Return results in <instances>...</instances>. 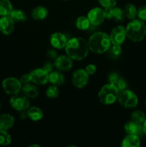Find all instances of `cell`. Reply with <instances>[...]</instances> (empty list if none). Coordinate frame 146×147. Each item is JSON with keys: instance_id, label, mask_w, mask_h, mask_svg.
<instances>
[{"instance_id": "obj_1", "label": "cell", "mask_w": 146, "mask_h": 147, "mask_svg": "<svg viewBox=\"0 0 146 147\" xmlns=\"http://www.w3.org/2000/svg\"><path fill=\"white\" fill-rule=\"evenodd\" d=\"M67 55L74 60H82L85 58L89 53L88 42L82 37H72L67 41L65 46Z\"/></svg>"}, {"instance_id": "obj_2", "label": "cell", "mask_w": 146, "mask_h": 147, "mask_svg": "<svg viewBox=\"0 0 146 147\" xmlns=\"http://www.w3.org/2000/svg\"><path fill=\"white\" fill-rule=\"evenodd\" d=\"M87 42L90 50L97 54L105 53L111 45L110 36L102 32H98L92 34Z\"/></svg>"}, {"instance_id": "obj_3", "label": "cell", "mask_w": 146, "mask_h": 147, "mask_svg": "<svg viewBox=\"0 0 146 147\" xmlns=\"http://www.w3.org/2000/svg\"><path fill=\"white\" fill-rule=\"evenodd\" d=\"M126 35L133 42H140L146 36V25L140 20H132L125 27Z\"/></svg>"}, {"instance_id": "obj_4", "label": "cell", "mask_w": 146, "mask_h": 147, "mask_svg": "<svg viewBox=\"0 0 146 147\" xmlns=\"http://www.w3.org/2000/svg\"><path fill=\"white\" fill-rule=\"evenodd\" d=\"M120 91L113 84L109 83L102 87L98 93V98L102 104L110 105L118 99Z\"/></svg>"}, {"instance_id": "obj_5", "label": "cell", "mask_w": 146, "mask_h": 147, "mask_svg": "<svg viewBox=\"0 0 146 147\" xmlns=\"http://www.w3.org/2000/svg\"><path fill=\"white\" fill-rule=\"evenodd\" d=\"M118 101L125 109H134L138 103V98L135 93L130 90H125L120 92Z\"/></svg>"}, {"instance_id": "obj_6", "label": "cell", "mask_w": 146, "mask_h": 147, "mask_svg": "<svg viewBox=\"0 0 146 147\" xmlns=\"http://www.w3.org/2000/svg\"><path fill=\"white\" fill-rule=\"evenodd\" d=\"M1 86L4 91L9 95L17 94L22 88L20 80L14 77L7 78L4 79L2 81Z\"/></svg>"}, {"instance_id": "obj_7", "label": "cell", "mask_w": 146, "mask_h": 147, "mask_svg": "<svg viewBox=\"0 0 146 147\" xmlns=\"http://www.w3.org/2000/svg\"><path fill=\"white\" fill-rule=\"evenodd\" d=\"M9 103L12 109L19 111L27 110L30 105L28 97L25 95H21L19 93L12 95L9 100Z\"/></svg>"}, {"instance_id": "obj_8", "label": "cell", "mask_w": 146, "mask_h": 147, "mask_svg": "<svg viewBox=\"0 0 146 147\" xmlns=\"http://www.w3.org/2000/svg\"><path fill=\"white\" fill-rule=\"evenodd\" d=\"M89 81V75L84 69L75 70L72 75V84L78 88L85 87Z\"/></svg>"}, {"instance_id": "obj_9", "label": "cell", "mask_w": 146, "mask_h": 147, "mask_svg": "<svg viewBox=\"0 0 146 147\" xmlns=\"http://www.w3.org/2000/svg\"><path fill=\"white\" fill-rule=\"evenodd\" d=\"M126 30L123 26H117L112 30L110 34V39L111 43L113 45H121L125 40Z\"/></svg>"}, {"instance_id": "obj_10", "label": "cell", "mask_w": 146, "mask_h": 147, "mask_svg": "<svg viewBox=\"0 0 146 147\" xmlns=\"http://www.w3.org/2000/svg\"><path fill=\"white\" fill-rule=\"evenodd\" d=\"M87 18L92 25H100L105 19L104 10L100 7H94L90 9L87 14Z\"/></svg>"}, {"instance_id": "obj_11", "label": "cell", "mask_w": 146, "mask_h": 147, "mask_svg": "<svg viewBox=\"0 0 146 147\" xmlns=\"http://www.w3.org/2000/svg\"><path fill=\"white\" fill-rule=\"evenodd\" d=\"M73 60L68 55L57 56L54 61V67L61 72H67L72 69Z\"/></svg>"}, {"instance_id": "obj_12", "label": "cell", "mask_w": 146, "mask_h": 147, "mask_svg": "<svg viewBox=\"0 0 146 147\" xmlns=\"http://www.w3.org/2000/svg\"><path fill=\"white\" fill-rule=\"evenodd\" d=\"M31 82L37 85H44L49 81V73L42 68L35 69L30 73Z\"/></svg>"}, {"instance_id": "obj_13", "label": "cell", "mask_w": 146, "mask_h": 147, "mask_svg": "<svg viewBox=\"0 0 146 147\" xmlns=\"http://www.w3.org/2000/svg\"><path fill=\"white\" fill-rule=\"evenodd\" d=\"M14 22L9 16H2L0 18V32L5 35L11 34L14 30Z\"/></svg>"}, {"instance_id": "obj_14", "label": "cell", "mask_w": 146, "mask_h": 147, "mask_svg": "<svg viewBox=\"0 0 146 147\" xmlns=\"http://www.w3.org/2000/svg\"><path fill=\"white\" fill-rule=\"evenodd\" d=\"M67 38L61 32H54L50 37V43L54 48H64L67 43Z\"/></svg>"}, {"instance_id": "obj_15", "label": "cell", "mask_w": 146, "mask_h": 147, "mask_svg": "<svg viewBox=\"0 0 146 147\" xmlns=\"http://www.w3.org/2000/svg\"><path fill=\"white\" fill-rule=\"evenodd\" d=\"M125 131L127 134L137 135L139 136L143 133V124L131 121L125 125Z\"/></svg>"}, {"instance_id": "obj_16", "label": "cell", "mask_w": 146, "mask_h": 147, "mask_svg": "<svg viewBox=\"0 0 146 147\" xmlns=\"http://www.w3.org/2000/svg\"><path fill=\"white\" fill-rule=\"evenodd\" d=\"M14 124V119L11 115L4 113L0 115V130L7 131Z\"/></svg>"}, {"instance_id": "obj_17", "label": "cell", "mask_w": 146, "mask_h": 147, "mask_svg": "<svg viewBox=\"0 0 146 147\" xmlns=\"http://www.w3.org/2000/svg\"><path fill=\"white\" fill-rule=\"evenodd\" d=\"M49 82L54 86H62L64 83V76L60 70L52 71L49 74Z\"/></svg>"}, {"instance_id": "obj_18", "label": "cell", "mask_w": 146, "mask_h": 147, "mask_svg": "<svg viewBox=\"0 0 146 147\" xmlns=\"http://www.w3.org/2000/svg\"><path fill=\"white\" fill-rule=\"evenodd\" d=\"M140 145V138L137 135L128 134L122 142L123 147H138Z\"/></svg>"}, {"instance_id": "obj_19", "label": "cell", "mask_w": 146, "mask_h": 147, "mask_svg": "<svg viewBox=\"0 0 146 147\" xmlns=\"http://www.w3.org/2000/svg\"><path fill=\"white\" fill-rule=\"evenodd\" d=\"M48 15V10L46 7L39 6L35 7L31 13V16L35 20H43Z\"/></svg>"}, {"instance_id": "obj_20", "label": "cell", "mask_w": 146, "mask_h": 147, "mask_svg": "<svg viewBox=\"0 0 146 147\" xmlns=\"http://www.w3.org/2000/svg\"><path fill=\"white\" fill-rule=\"evenodd\" d=\"M27 116L31 120L34 121H40L42 119L43 117V112L40 108L36 107V106H32L27 109Z\"/></svg>"}, {"instance_id": "obj_21", "label": "cell", "mask_w": 146, "mask_h": 147, "mask_svg": "<svg viewBox=\"0 0 146 147\" xmlns=\"http://www.w3.org/2000/svg\"><path fill=\"white\" fill-rule=\"evenodd\" d=\"M22 91L24 94L28 98H36L39 94V90L36 86L30 83H27L24 84L22 87Z\"/></svg>"}, {"instance_id": "obj_22", "label": "cell", "mask_w": 146, "mask_h": 147, "mask_svg": "<svg viewBox=\"0 0 146 147\" xmlns=\"http://www.w3.org/2000/svg\"><path fill=\"white\" fill-rule=\"evenodd\" d=\"M13 10L12 4L9 0H0V16H8Z\"/></svg>"}, {"instance_id": "obj_23", "label": "cell", "mask_w": 146, "mask_h": 147, "mask_svg": "<svg viewBox=\"0 0 146 147\" xmlns=\"http://www.w3.org/2000/svg\"><path fill=\"white\" fill-rule=\"evenodd\" d=\"M9 16L12 19L14 22H23L27 20V15H26L25 13L21 10L18 9H13V10L11 11Z\"/></svg>"}, {"instance_id": "obj_24", "label": "cell", "mask_w": 146, "mask_h": 147, "mask_svg": "<svg viewBox=\"0 0 146 147\" xmlns=\"http://www.w3.org/2000/svg\"><path fill=\"white\" fill-rule=\"evenodd\" d=\"M124 11L125 14V17H127L129 20H132L135 19L136 16H137V9H136L135 6L134 4L128 3L125 7Z\"/></svg>"}, {"instance_id": "obj_25", "label": "cell", "mask_w": 146, "mask_h": 147, "mask_svg": "<svg viewBox=\"0 0 146 147\" xmlns=\"http://www.w3.org/2000/svg\"><path fill=\"white\" fill-rule=\"evenodd\" d=\"M90 22L87 17L81 16L77 19L76 21V27L80 30H86L89 29L90 26Z\"/></svg>"}, {"instance_id": "obj_26", "label": "cell", "mask_w": 146, "mask_h": 147, "mask_svg": "<svg viewBox=\"0 0 146 147\" xmlns=\"http://www.w3.org/2000/svg\"><path fill=\"white\" fill-rule=\"evenodd\" d=\"M125 14L124 9L120 7H113V18L115 19L117 22H122L124 21Z\"/></svg>"}, {"instance_id": "obj_27", "label": "cell", "mask_w": 146, "mask_h": 147, "mask_svg": "<svg viewBox=\"0 0 146 147\" xmlns=\"http://www.w3.org/2000/svg\"><path fill=\"white\" fill-rule=\"evenodd\" d=\"M145 118L146 116L145 115V113L143 111L139 110L135 111L131 114L132 121H133L136 122L137 123H140V124H143Z\"/></svg>"}, {"instance_id": "obj_28", "label": "cell", "mask_w": 146, "mask_h": 147, "mask_svg": "<svg viewBox=\"0 0 146 147\" xmlns=\"http://www.w3.org/2000/svg\"><path fill=\"white\" fill-rule=\"evenodd\" d=\"M11 137L9 134L5 130H0V145L8 146L11 144Z\"/></svg>"}, {"instance_id": "obj_29", "label": "cell", "mask_w": 146, "mask_h": 147, "mask_svg": "<svg viewBox=\"0 0 146 147\" xmlns=\"http://www.w3.org/2000/svg\"><path fill=\"white\" fill-rule=\"evenodd\" d=\"M46 95L50 98H55L58 97L60 95V90L57 86L52 85L47 88V91H46Z\"/></svg>"}, {"instance_id": "obj_30", "label": "cell", "mask_w": 146, "mask_h": 147, "mask_svg": "<svg viewBox=\"0 0 146 147\" xmlns=\"http://www.w3.org/2000/svg\"><path fill=\"white\" fill-rule=\"evenodd\" d=\"M114 86L118 89L119 91L121 92V91H123V90H126L128 85H127V80H126L124 78H122L120 76V78L117 79V80L115 82Z\"/></svg>"}, {"instance_id": "obj_31", "label": "cell", "mask_w": 146, "mask_h": 147, "mask_svg": "<svg viewBox=\"0 0 146 147\" xmlns=\"http://www.w3.org/2000/svg\"><path fill=\"white\" fill-rule=\"evenodd\" d=\"M98 2L104 8H108L115 7L117 0H98Z\"/></svg>"}, {"instance_id": "obj_32", "label": "cell", "mask_w": 146, "mask_h": 147, "mask_svg": "<svg viewBox=\"0 0 146 147\" xmlns=\"http://www.w3.org/2000/svg\"><path fill=\"white\" fill-rule=\"evenodd\" d=\"M137 16L139 20L143 22L146 21V5L142 6L137 9Z\"/></svg>"}, {"instance_id": "obj_33", "label": "cell", "mask_w": 146, "mask_h": 147, "mask_svg": "<svg viewBox=\"0 0 146 147\" xmlns=\"http://www.w3.org/2000/svg\"><path fill=\"white\" fill-rule=\"evenodd\" d=\"M122 48L120 45H113V47H111V53L113 55L117 57L121 54Z\"/></svg>"}, {"instance_id": "obj_34", "label": "cell", "mask_w": 146, "mask_h": 147, "mask_svg": "<svg viewBox=\"0 0 146 147\" xmlns=\"http://www.w3.org/2000/svg\"><path fill=\"white\" fill-rule=\"evenodd\" d=\"M119 78H120V76H119L118 73H115V72L110 73V74L109 75V76H108L109 83H111V84L114 85L115 83V82L117 80V79Z\"/></svg>"}, {"instance_id": "obj_35", "label": "cell", "mask_w": 146, "mask_h": 147, "mask_svg": "<svg viewBox=\"0 0 146 147\" xmlns=\"http://www.w3.org/2000/svg\"><path fill=\"white\" fill-rule=\"evenodd\" d=\"M20 82L21 83V84H27V83H29L31 81V76L30 73L28 74H24L19 79Z\"/></svg>"}, {"instance_id": "obj_36", "label": "cell", "mask_w": 146, "mask_h": 147, "mask_svg": "<svg viewBox=\"0 0 146 147\" xmlns=\"http://www.w3.org/2000/svg\"><path fill=\"white\" fill-rule=\"evenodd\" d=\"M54 67V65H53L50 61H48L47 62V63H44V65L42 67V69L50 74L51 72L53 71Z\"/></svg>"}, {"instance_id": "obj_37", "label": "cell", "mask_w": 146, "mask_h": 147, "mask_svg": "<svg viewBox=\"0 0 146 147\" xmlns=\"http://www.w3.org/2000/svg\"><path fill=\"white\" fill-rule=\"evenodd\" d=\"M96 70H97V68H96V66L94 64L87 65L85 68L86 72H87L89 76H91V75L94 74L96 72Z\"/></svg>"}, {"instance_id": "obj_38", "label": "cell", "mask_w": 146, "mask_h": 147, "mask_svg": "<svg viewBox=\"0 0 146 147\" xmlns=\"http://www.w3.org/2000/svg\"><path fill=\"white\" fill-rule=\"evenodd\" d=\"M104 16H105V19H107V20L113 19V7L104 8Z\"/></svg>"}, {"instance_id": "obj_39", "label": "cell", "mask_w": 146, "mask_h": 147, "mask_svg": "<svg viewBox=\"0 0 146 147\" xmlns=\"http://www.w3.org/2000/svg\"><path fill=\"white\" fill-rule=\"evenodd\" d=\"M47 57L52 60H55L57 57V52L54 50H49L47 53Z\"/></svg>"}, {"instance_id": "obj_40", "label": "cell", "mask_w": 146, "mask_h": 147, "mask_svg": "<svg viewBox=\"0 0 146 147\" xmlns=\"http://www.w3.org/2000/svg\"><path fill=\"white\" fill-rule=\"evenodd\" d=\"M143 133L146 135V118L143 123Z\"/></svg>"}, {"instance_id": "obj_41", "label": "cell", "mask_w": 146, "mask_h": 147, "mask_svg": "<svg viewBox=\"0 0 146 147\" xmlns=\"http://www.w3.org/2000/svg\"><path fill=\"white\" fill-rule=\"evenodd\" d=\"M32 146H37V147H40V145H38V144H33V145H31V146H30V147H32Z\"/></svg>"}, {"instance_id": "obj_42", "label": "cell", "mask_w": 146, "mask_h": 147, "mask_svg": "<svg viewBox=\"0 0 146 147\" xmlns=\"http://www.w3.org/2000/svg\"><path fill=\"white\" fill-rule=\"evenodd\" d=\"M0 109H1V103H0Z\"/></svg>"}, {"instance_id": "obj_43", "label": "cell", "mask_w": 146, "mask_h": 147, "mask_svg": "<svg viewBox=\"0 0 146 147\" xmlns=\"http://www.w3.org/2000/svg\"><path fill=\"white\" fill-rule=\"evenodd\" d=\"M64 1H68V0H64Z\"/></svg>"}, {"instance_id": "obj_44", "label": "cell", "mask_w": 146, "mask_h": 147, "mask_svg": "<svg viewBox=\"0 0 146 147\" xmlns=\"http://www.w3.org/2000/svg\"><path fill=\"white\" fill-rule=\"evenodd\" d=\"M145 105H146V100H145Z\"/></svg>"}]
</instances>
